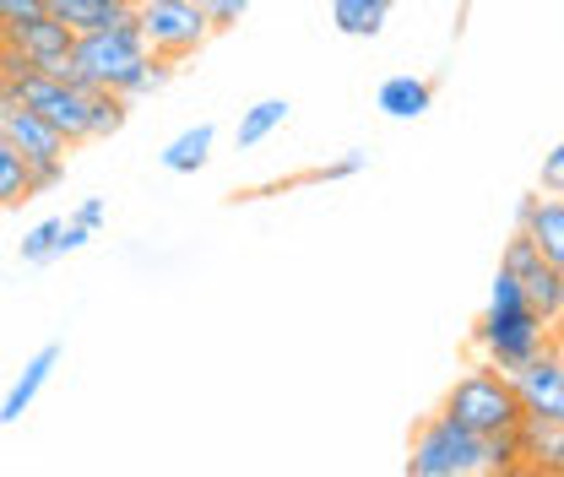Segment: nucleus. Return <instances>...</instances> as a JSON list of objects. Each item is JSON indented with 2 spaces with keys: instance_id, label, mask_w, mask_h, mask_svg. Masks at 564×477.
I'll return each instance as SVG.
<instances>
[{
  "instance_id": "nucleus-4",
  "label": "nucleus",
  "mask_w": 564,
  "mask_h": 477,
  "mask_svg": "<svg viewBox=\"0 0 564 477\" xmlns=\"http://www.w3.org/2000/svg\"><path fill=\"white\" fill-rule=\"evenodd\" d=\"M467 342H473L478 364H494V369L516 375L521 364H532L554 337H549V321L532 304H489L473 321V337Z\"/></svg>"
},
{
  "instance_id": "nucleus-25",
  "label": "nucleus",
  "mask_w": 564,
  "mask_h": 477,
  "mask_svg": "<svg viewBox=\"0 0 564 477\" xmlns=\"http://www.w3.org/2000/svg\"><path fill=\"white\" fill-rule=\"evenodd\" d=\"M538 185L549 191V196H564V141L554 152H543V169H538Z\"/></svg>"
},
{
  "instance_id": "nucleus-13",
  "label": "nucleus",
  "mask_w": 564,
  "mask_h": 477,
  "mask_svg": "<svg viewBox=\"0 0 564 477\" xmlns=\"http://www.w3.org/2000/svg\"><path fill=\"white\" fill-rule=\"evenodd\" d=\"M141 0H50V17L66 22L76 33H98V28H115L126 17H137Z\"/></svg>"
},
{
  "instance_id": "nucleus-9",
  "label": "nucleus",
  "mask_w": 564,
  "mask_h": 477,
  "mask_svg": "<svg viewBox=\"0 0 564 477\" xmlns=\"http://www.w3.org/2000/svg\"><path fill=\"white\" fill-rule=\"evenodd\" d=\"M76 28L66 22H55V17H44V22H33V28H22L17 39H6V44H17L22 55H28V66L44 71V76H76Z\"/></svg>"
},
{
  "instance_id": "nucleus-16",
  "label": "nucleus",
  "mask_w": 564,
  "mask_h": 477,
  "mask_svg": "<svg viewBox=\"0 0 564 477\" xmlns=\"http://www.w3.org/2000/svg\"><path fill=\"white\" fill-rule=\"evenodd\" d=\"M397 0H332V28L343 39H380Z\"/></svg>"
},
{
  "instance_id": "nucleus-10",
  "label": "nucleus",
  "mask_w": 564,
  "mask_h": 477,
  "mask_svg": "<svg viewBox=\"0 0 564 477\" xmlns=\"http://www.w3.org/2000/svg\"><path fill=\"white\" fill-rule=\"evenodd\" d=\"M510 380H516V391H521L527 412L564 423V358L554 353V342H549V347H543L532 364H521Z\"/></svg>"
},
{
  "instance_id": "nucleus-2",
  "label": "nucleus",
  "mask_w": 564,
  "mask_h": 477,
  "mask_svg": "<svg viewBox=\"0 0 564 477\" xmlns=\"http://www.w3.org/2000/svg\"><path fill=\"white\" fill-rule=\"evenodd\" d=\"M147 66H152V44L141 33V17H126L115 28L76 39V82H87L98 93H131Z\"/></svg>"
},
{
  "instance_id": "nucleus-18",
  "label": "nucleus",
  "mask_w": 564,
  "mask_h": 477,
  "mask_svg": "<svg viewBox=\"0 0 564 477\" xmlns=\"http://www.w3.org/2000/svg\"><path fill=\"white\" fill-rule=\"evenodd\" d=\"M282 126H288V104H282V98H261V104H250V109L239 115L234 141L250 152V147H261V141L272 137V131H282Z\"/></svg>"
},
{
  "instance_id": "nucleus-17",
  "label": "nucleus",
  "mask_w": 564,
  "mask_h": 477,
  "mask_svg": "<svg viewBox=\"0 0 564 477\" xmlns=\"http://www.w3.org/2000/svg\"><path fill=\"white\" fill-rule=\"evenodd\" d=\"M212 147H217V131L202 120V126H191V131H180V137L169 141V147L158 152V163H163L169 174H202L212 163Z\"/></svg>"
},
{
  "instance_id": "nucleus-3",
  "label": "nucleus",
  "mask_w": 564,
  "mask_h": 477,
  "mask_svg": "<svg viewBox=\"0 0 564 477\" xmlns=\"http://www.w3.org/2000/svg\"><path fill=\"white\" fill-rule=\"evenodd\" d=\"M440 412L456 418V423H467V429H478V434H510V429L527 423V402H521L516 380H510L505 369H494V364L467 369V375L440 397Z\"/></svg>"
},
{
  "instance_id": "nucleus-20",
  "label": "nucleus",
  "mask_w": 564,
  "mask_h": 477,
  "mask_svg": "<svg viewBox=\"0 0 564 477\" xmlns=\"http://www.w3.org/2000/svg\"><path fill=\"white\" fill-rule=\"evenodd\" d=\"M28 202H33V163L17 147L0 141V206L17 212V206H28Z\"/></svg>"
},
{
  "instance_id": "nucleus-14",
  "label": "nucleus",
  "mask_w": 564,
  "mask_h": 477,
  "mask_svg": "<svg viewBox=\"0 0 564 477\" xmlns=\"http://www.w3.org/2000/svg\"><path fill=\"white\" fill-rule=\"evenodd\" d=\"M521 456L532 467H543L549 477H564V423L527 412V423H521Z\"/></svg>"
},
{
  "instance_id": "nucleus-7",
  "label": "nucleus",
  "mask_w": 564,
  "mask_h": 477,
  "mask_svg": "<svg viewBox=\"0 0 564 477\" xmlns=\"http://www.w3.org/2000/svg\"><path fill=\"white\" fill-rule=\"evenodd\" d=\"M0 141L17 147L33 169H39V163H66L70 158V141L61 137L44 115H33V109L22 104L17 82H0Z\"/></svg>"
},
{
  "instance_id": "nucleus-26",
  "label": "nucleus",
  "mask_w": 564,
  "mask_h": 477,
  "mask_svg": "<svg viewBox=\"0 0 564 477\" xmlns=\"http://www.w3.org/2000/svg\"><path fill=\"white\" fill-rule=\"evenodd\" d=\"M70 217H76V223H87V228H93V234H98V228H104V223H109V202H104V196H87V202L76 206V212H70Z\"/></svg>"
},
{
  "instance_id": "nucleus-27",
  "label": "nucleus",
  "mask_w": 564,
  "mask_h": 477,
  "mask_svg": "<svg viewBox=\"0 0 564 477\" xmlns=\"http://www.w3.org/2000/svg\"><path fill=\"white\" fill-rule=\"evenodd\" d=\"M66 180V163H39L33 169V196H44V191H55Z\"/></svg>"
},
{
  "instance_id": "nucleus-28",
  "label": "nucleus",
  "mask_w": 564,
  "mask_h": 477,
  "mask_svg": "<svg viewBox=\"0 0 564 477\" xmlns=\"http://www.w3.org/2000/svg\"><path fill=\"white\" fill-rule=\"evenodd\" d=\"M93 239V228L87 223H76V217H66V239H61V256H76L82 245Z\"/></svg>"
},
{
  "instance_id": "nucleus-5",
  "label": "nucleus",
  "mask_w": 564,
  "mask_h": 477,
  "mask_svg": "<svg viewBox=\"0 0 564 477\" xmlns=\"http://www.w3.org/2000/svg\"><path fill=\"white\" fill-rule=\"evenodd\" d=\"M17 93H22V104H28L33 115H44L70 147H76V141H93V93H98V87H87V82H76V76H44V71H33V76L17 82Z\"/></svg>"
},
{
  "instance_id": "nucleus-30",
  "label": "nucleus",
  "mask_w": 564,
  "mask_h": 477,
  "mask_svg": "<svg viewBox=\"0 0 564 477\" xmlns=\"http://www.w3.org/2000/svg\"><path fill=\"white\" fill-rule=\"evenodd\" d=\"M434 477H478V473H434Z\"/></svg>"
},
{
  "instance_id": "nucleus-24",
  "label": "nucleus",
  "mask_w": 564,
  "mask_h": 477,
  "mask_svg": "<svg viewBox=\"0 0 564 477\" xmlns=\"http://www.w3.org/2000/svg\"><path fill=\"white\" fill-rule=\"evenodd\" d=\"M202 11L212 17V28H217V33H228V28H239V22H245L250 0H202Z\"/></svg>"
},
{
  "instance_id": "nucleus-19",
  "label": "nucleus",
  "mask_w": 564,
  "mask_h": 477,
  "mask_svg": "<svg viewBox=\"0 0 564 477\" xmlns=\"http://www.w3.org/2000/svg\"><path fill=\"white\" fill-rule=\"evenodd\" d=\"M61 239H66V217H44V223H33V228L17 239L22 267H50V261H61Z\"/></svg>"
},
{
  "instance_id": "nucleus-6",
  "label": "nucleus",
  "mask_w": 564,
  "mask_h": 477,
  "mask_svg": "<svg viewBox=\"0 0 564 477\" xmlns=\"http://www.w3.org/2000/svg\"><path fill=\"white\" fill-rule=\"evenodd\" d=\"M137 17H141V33H147L152 55H169V61L202 55L207 39L217 33L212 17L202 11V0H141Z\"/></svg>"
},
{
  "instance_id": "nucleus-12",
  "label": "nucleus",
  "mask_w": 564,
  "mask_h": 477,
  "mask_svg": "<svg viewBox=\"0 0 564 477\" xmlns=\"http://www.w3.org/2000/svg\"><path fill=\"white\" fill-rule=\"evenodd\" d=\"M61 342H44L28 364H22V375H17V386L6 391V408H0V423H22V412L39 402V391L50 386V375H55V364H61Z\"/></svg>"
},
{
  "instance_id": "nucleus-15",
  "label": "nucleus",
  "mask_w": 564,
  "mask_h": 477,
  "mask_svg": "<svg viewBox=\"0 0 564 477\" xmlns=\"http://www.w3.org/2000/svg\"><path fill=\"white\" fill-rule=\"evenodd\" d=\"M521 234H532L538 250L564 272V196H549V191H543V196L532 202V212L521 217Z\"/></svg>"
},
{
  "instance_id": "nucleus-8",
  "label": "nucleus",
  "mask_w": 564,
  "mask_h": 477,
  "mask_svg": "<svg viewBox=\"0 0 564 477\" xmlns=\"http://www.w3.org/2000/svg\"><path fill=\"white\" fill-rule=\"evenodd\" d=\"M499 267L527 288L532 310H538L549 326L560 321V282H564V272L543 256V250H538V239H532V234H521V228H516V234L505 239V250H499Z\"/></svg>"
},
{
  "instance_id": "nucleus-23",
  "label": "nucleus",
  "mask_w": 564,
  "mask_h": 477,
  "mask_svg": "<svg viewBox=\"0 0 564 477\" xmlns=\"http://www.w3.org/2000/svg\"><path fill=\"white\" fill-rule=\"evenodd\" d=\"M44 17H50V0H0V39H17L22 28H33Z\"/></svg>"
},
{
  "instance_id": "nucleus-1",
  "label": "nucleus",
  "mask_w": 564,
  "mask_h": 477,
  "mask_svg": "<svg viewBox=\"0 0 564 477\" xmlns=\"http://www.w3.org/2000/svg\"><path fill=\"white\" fill-rule=\"evenodd\" d=\"M516 456H521V429H510V434H478V429H467V423H456V418H445V412L434 408L413 429V440H408V477H434V473L489 477L494 467H505Z\"/></svg>"
},
{
  "instance_id": "nucleus-21",
  "label": "nucleus",
  "mask_w": 564,
  "mask_h": 477,
  "mask_svg": "<svg viewBox=\"0 0 564 477\" xmlns=\"http://www.w3.org/2000/svg\"><path fill=\"white\" fill-rule=\"evenodd\" d=\"M364 163H369V152H343V158H332V163H321V169H304V174L282 180V185H272V191H293V185H332V180H352V174H364Z\"/></svg>"
},
{
  "instance_id": "nucleus-29",
  "label": "nucleus",
  "mask_w": 564,
  "mask_h": 477,
  "mask_svg": "<svg viewBox=\"0 0 564 477\" xmlns=\"http://www.w3.org/2000/svg\"><path fill=\"white\" fill-rule=\"evenodd\" d=\"M489 477H549V473H543V467H532L527 456H516V462H505V467H494Z\"/></svg>"
},
{
  "instance_id": "nucleus-22",
  "label": "nucleus",
  "mask_w": 564,
  "mask_h": 477,
  "mask_svg": "<svg viewBox=\"0 0 564 477\" xmlns=\"http://www.w3.org/2000/svg\"><path fill=\"white\" fill-rule=\"evenodd\" d=\"M131 120V98L126 93H93V141L120 137Z\"/></svg>"
},
{
  "instance_id": "nucleus-31",
  "label": "nucleus",
  "mask_w": 564,
  "mask_h": 477,
  "mask_svg": "<svg viewBox=\"0 0 564 477\" xmlns=\"http://www.w3.org/2000/svg\"><path fill=\"white\" fill-rule=\"evenodd\" d=\"M560 321H564V282H560Z\"/></svg>"
},
{
  "instance_id": "nucleus-11",
  "label": "nucleus",
  "mask_w": 564,
  "mask_h": 477,
  "mask_svg": "<svg viewBox=\"0 0 564 477\" xmlns=\"http://www.w3.org/2000/svg\"><path fill=\"white\" fill-rule=\"evenodd\" d=\"M429 104H434V76L397 71V76H386V82L375 87V109H380L386 120H419V115H429Z\"/></svg>"
}]
</instances>
